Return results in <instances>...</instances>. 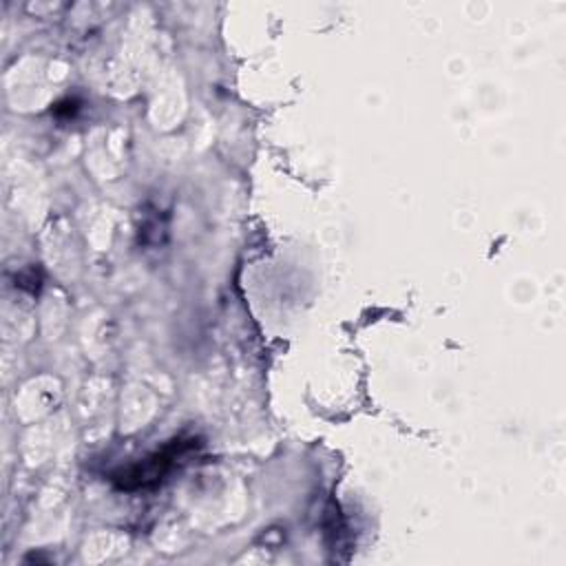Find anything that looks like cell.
<instances>
[{
  "instance_id": "obj_1",
  "label": "cell",
  "mask_w": 566,
  "mask_h": 566,
  "mask_svg": "<svg viewBox=\"0 0 566 566\" xmlns=\"http://www.w3.org/2000/svg\"><path fill=\"white\" fill-rule=\"evenodd\" d=\"M197 447V440H170L161 451L153 453L150 458L122 469L113 475V482L117 489L122 491H139V489H153L155 484H159L172 469L175 464Z\"/></svg>"
}]
</instances>
